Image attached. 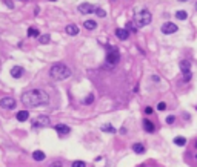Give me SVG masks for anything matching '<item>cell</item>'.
Wrapping results in <instances>:
<instances>
[{"label":"cell","instance_id":"3","mask_svg":"<svg viewBox=\"0 0 197 167\" xmlns=\"http://www.w3.org/2000/svg\"><path fill=\"white\" fill-rule=\"evenodd\" d=\"M151 20H153V16H151V13L148 9H142V11H139V13L134 14V22H136V25L139 28L148 26L151 23Z\"/></svg>","mask_w":197,"mask_h":167},{"label":"cell","instance_id":"6","mask_svg":"<svg viewBox=\"0 0 197 167\" xmlns=\"http://www.w3.org/2000/svg\"><path fill=\"white\" fill-rule=\"evenodd\" d=\"M177 31H179V26H177L176 23H172V22H166V23L162 25V32L166 34V35L174 34V32H177Z\"/></svg>","mask_w":197,"mask_h":167},{"label":"cell","instance_id":"30","mask_svg":"<svg viewBox=\"0 0 197 167\" xmlns=\"http://www.w3.org/2000/svg\"><path fill=\"white\" fill-rule=\"evenodd\" d=\"M49 167H63V164H62V161H54L49 164Z\"/></svg>","mask_w":197,"mask_h":167},{"label":"cell","instance_id":"35","mask_svg":"<svg viewBox=\"0 0 197 167\" xmlns=\"http://www.w3.org/2000/svg\"><path fill=\"white\" fill-rule=\"evenodd\" d=\"M195 159H197V155H195Z\"/></svg>","mask_w":197,"mask_h":167},{"label":"cell","instance_id":"8","mask_svg":"<svg viewBox=\"0 0 197 167\" xmlns=\"http://www.w3.org/2000/svg\"><path fill=\"white\" fill-rule=\"evenodd\" d=\"M49 124V118L46 117V115H40V117H37L34 121H33V126L34 127H45V126H48Z\"/></svg>","mask_w":197,"mask_h":167},{"label":"cell","instance_id":"27","mask_svg":"<svg viewBox=\"0 0 197 167\" xmlns=\"http://www.w3.org/2000/svg\"><path fill=\"white\" fill-rule=\"evenodd\" d=\"M92 101H94V95H92V94H89V95H88V98H86V100H83V104H91Z\"/></svg>","mask_w":197,"mask_h":167},{"label":"cell","instance_id":"20","mask_svg":"<svg viewBox=\"0 0 197 167\" xmlns=\"http://www.w3.org/2000/svg\"><path fill=\"white\" fill-rule=\"evenodd\" d=\"M176 19H177V20H186V19H188V13L183 11V9H180V11L176 13Z\"/></svg>","mask_w":197,"mask_h":167},{"label":"cell","instance_id":"9","mask_svg":"<svg viewBox=\"0 0 197 167\" xmlns=\"http://www.w3.org/2000/svg\"><path fill=\"white\" fill-rule=\"evenodd\" d=\"M95 6L94 5H91V3H80L79 5V11L82 13V14H91V13H95Z\"/></svg>","mask_w":197,"mask_h":167},{"label":"cell","instance_id":"25","mask_svg":"<svg viewBox=\"0 0 197 167\" xmlns=\"http://www.w3.org/2000/svg\"><path fill=\"white\" fill-rule=\"evenodd\" d=\"M165 123H166V124H174V123H176V117H174V115H168L166 120H165Z\"/></svg>","mask_w":197,"mask_h":167},{"label":"cell","instance_id":"23","mask_svg":"<svg viewBox=\"0 0 197 167\" xmlns=\"http://www.w3.org/2000/svg\"><path fill=\"white\" fill-rule=\"evenodd\" d=\"M49 34H43V35H40V39H39V42L42 43V45H46V43H49Z\"/></svg>","mask_w":197,"mask_h":167},{"label":"cell","instance_id":"15","mask_svg":"<svg viewBox=\"0 0 197 167\" xmlns=\"http://www.w3.org/2000/svg\"><path fill=\"white\" fill-rule=\"evenodd\" d=\"M66 32L69 35H77L79 34V26L77 25H68L66 26Z\"/></svg>","mask_w":197,"mask_h":167},{"label":"cell","instance_id":"28","mask_svg":"<svg viewBox=\"0 0 197 167\" xmlns=\"http://www.w3.org/2000/svg\"><path fill=\"white\" fill-rule=\"evenodd\" d=\"M157 110H160V112H162V110H166V103H165V101H160V103L157 104Z\"/></svg>","mask_w":197,"mask_h":167},{"label":"cell","instance_id":"4","mask_svg":"<svg viewBox=\"0 0 197 167\" xmlns=\"http://www.w3.org/2000/svg\"><path fill=\"white\" fill-rule=\"evenodd\" d=\"M119 61H120V52H119V49H117L116 46H111V48L108 49V52H106V65L113 68V66H116Z\"/></svg>","mask_w":197,"mask_h":167},{"label":"cell","instance_id":"26","mask_svg":"<svg viewBox=\"0 0 197 167\" xmlns=\"http://www.w3.org/2000/svg\"><path fill=\"white\" fill-rule=\"evenodd\" d=\"M95 14H97L98 17H105V16H106L105 9H102V8H97V9H95Z\"/></svg>","mask_w":197,"mask_h":167},{"label":"cell","instance_id":"12","mask_svg":"<svg viewBox=\"0 0 197 167\" xmlns=\"http://www.w3.org/2000/svg\"><path fill=\"white\" fill-rule=\"evenodd\" d=\"M116 37H117L119 40H126V39L129 37V32H128L125 28H117V29H116Z\"/></svg>","mask_w":197,"mask_h":167},{"label":"cell","instance_id":"29","mask_svg":"<svg viewBox=\"0 0 197 167\" xmlns=\"http://www.w3.org/2000/svg\"><path fill=\"white\" fill-rule=\"evenodd\" d=\"M71 167H86V164L83 161H75V162H72Z\"/></svg>","mask_w":197,"mask_h":167},{"label":"cell","instance_id":"11","mask_svg":"<svg viewBox=\"0 0 197 167\" xmlns=\"http://www.w3.org/2000/svg\"><path fill=\"white\" fill-rule=\"evenodd\" d=\"M54 129H56V132H57L59 135H68V133L71 132V127L66 126V124H57Z\"/></svg>","mask_w":197,"mask_h":167},{"label":"cell","instance_id":"34","mask_svg":"<svg viewBox=\"0 0 197 167\" xmlns=\"http://www.w3.org/2000/svg\"><path fill=\"white\" fill-rule=\"evenodd\" d=\"M195 9H197V3H195Z\"/></svg>","mask_w":197,"mask_h":167},{"label":"cell","instance_id":"22","mask_svg":"<svg viewBox=\"0 0 197 167\" xmlns=\"http://www.w3.org/2000/svg\"><path fill=\"white\" fill-rule=\"evenodd\" d=\"M100 129H102V132H110V133H116V129H114V127H113L111 124H103V126H102Z\"/></svg>","mask_w":197,"mask_h":167},{"label":"cell","instance_id":"16","mask_svg":"<svg viewBox=\"0 0 197 167\" xmlns=\"http://www.w3.org/2000/svg\"><path fill=\"white\" fill-rule=\"evenodd\" d=\"M29 118V112L28 110H19L17 112V120L19 121H26Z\"/></svg>","mask_w":197,"mask_h":167},{"label":"cell","instance_id":"2","mask_svg":"<svg viewBox=\"0 0 197 167\" xmlns=\"http://www.w3.org/2000/svg\"><path fill=\"white\" fill-rule=\"evenodd\" d=\"M69 75H71V69L66 65H63V63H56L49 69V77L52 80H57V81L66 80Z\"/></svg>","mask_w":197,"mask_h":167},{"label":"cell","instance_id":"36","mask_svg":"<svg viewBox=\"0 0 197 167\" xmlns=\"http://www.w3.org/2000/svg\"><path fill=\"white\" fill-rule=\"evenodd\" d=\"M195 109H197V107H195Z\"/></svg>","mask_w":197,"mask_h":167},{"label":"cell","instance_id":"14","mask_svg":"<svg viewBox=\"0 0 197 167\" xmlns=\"http://www.w3.org/2000/svg\"><path fill=\"white\" fill-rule=\"evenodd\" d=\"M145 146L142 144V143H136V144H133V152L134 153H139V155H142V153H145Z\"/></svg>","mask_w":197,"mask_h":167},{"label":"cell","instance_id":"13","mask_svg":"<svg viewBox=\"0 0 197 167\" xmlns=\"http://www.w3.org/2000/svg\"><path fill=\"white\" fill-rule=\"evenodd\" d=\"M23 74H25V71H23L22 66H13V68H11V75H13L14 78H20Z\"/></svg>","mask_w":197,"mask_h":167},{"label":"cell","instance_id":"33","mask_svg":"<svg viewBox=\"0 0 197 167\" xmlns=\"http://www.w3.org/2000/svg\"><path fill=\"white\" fill-rule=\"evenodd\" d=\"M195 149H197V141H195Z\"/></svg>","mask_w":197,"mask_h":167},{"label":"cell","instance_id":"19","mask_svg":"<svg viewBox=\"0 0 197 167\" xmlns=\"http://www.w3.org/2000/svg\"><path fill=\"white\" fill-rule=\"evenodd\" d=\"M172 141H174L176 146H180V147H183V146L186 144V138H185V136H176Z\"/></svg>","mask_w":197,"mask_h":167},{"label":"cell","instance_id":"5","mask_svg":"<svg viewBox=\"0 0 197 167\" xmlns=\"http://www.w3.org/2000/svg\"><path fill=\"white\" fill-rule=\"evenodd\" d=\"M179 68H180V71H182V74H183V81L188 83V81L191 80V77H192V74H191V63H189L188 60H182V61L179 63Z\"/></svg>","mask_w":197,"mask_h":167},{"label":"cell","instance_id":"1","mask_svg":"<svg viewBox=\"0 0 197 167\" xmlns=\"http://www.w3.org/2000/svg\"><path fill=\"white\" fill-rule=\"evenodd\" d=\"M49 101V95L43 89H29L22 95V103L26 107H37L43 106Z\"/></svg>","mask_w":197,"mask_h":167},{"label":"cell","instance_id":"21","mask_svg":"<svg viewBox=\"0 0 197 167\" xmlns=\"http://www.w3.org/2000/svg\"><path fill=\"white\" fill-rule=\"evenodd\" d=\"M28 37L40 39V32H39V29H36V28H29V29H28Z\"/></svg>","mask_w":197,"mask_h":167},{"label":"cell","instance_id":"24","mask_svg":"<svg viewBox=\"0 0 197 167\" xmlns=\"http://www.w3.org/2000/svg\"><path fill=\"white\" fill-rule=\"evenodd\" d=\"M125 29H126L128 32H129V31H131V32H136V31H137V28H136V26H134V23H131V22H129V23H126Z\"/></svg>","mask_w":197,"mask_h":167},{"label":"cell","instance_id":"10","mask_svg":"<svg viewBox=\"0 0 197 167\" xmlns=\"http://www.w3.org/2000/svg\"><path fill=\"white\" fill-rule=\"evenodd\" d=\"M142 126H143V129H145L148 133H154V132H156V126H154V123H153L151 120H148V118H145V120L142 121Z\"/></svg>","mask_w":197,"mask_h":167},{"label":"cell","instance_id":"7","mask_svg":"<svg viewBox=\"0 0 197 167\" xmlns=\"http://www.w3.org/2000/svg\"><path fill=\"white\" fill-rule=\"evenodd\" d=\"M0 107H3V109H13L16 107V100L11 98V97H5L0 100Z\"/></svg>","mask_w":197,"mask_h":167},{"label":"cell","instance_id":"32","mask_svg":"<svg viewBox=\"0 0 197 167\" xmlns=\"http://www.w3.org/2000/svg\"><path fill=\"white\" fill-rule=\"evenodd\" d=\"M5 3H6V5L10 6V8H14V3H10V2H5Z\"/></svg>","mask_w":197,"mask_h":167},{"label":"cell","instance_id":"17","mask_svg":"<svg viewBox=\"0 0 197 167\" xmlns=\"http://www.w3.org/2000/svg\"><path fill=\"white\" fill-rule=\"evenodd\" d=\"M33 158H34V161H43L46 156L42 150H36V152H33Z\"/></svg>","mask_w":197,"mask_h":167},{"label":"cell","instance_id":"31","mask_svg":"<svg viewBox=\"0 0 197 167\" xmlns=\"http://www.w3.org/2000/svg\"><path fill=\"white\" fill-rule=\"evenodd\" d=\"M143 112H145V113H146V115H151V113H153V112H154V109H153V107H151V106H146V107H145V110H143Z\"/></svg>","mask_w":197,"mask_h":167},{"label":"cell","instance_id":"18","mask_svg":"<svg viewBox=\"0 0 197 167\" xmlns=\"http://www.w3.org/2000/svg\"><path fill=\"white\" fill-rule=\"evenodd\" d=\"M83 26H85V29L92 31V29H95V28H97V23H95L94 20H86V22L83 23Z\"/></svg>","mask_w":197,"mask_h":167}]
</instances>
